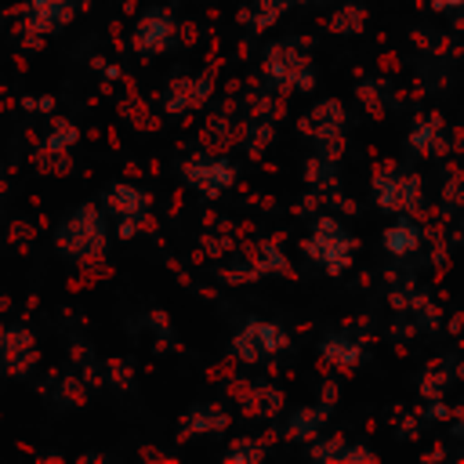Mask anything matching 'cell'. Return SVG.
Here are the masks:
<instances>
[{"label": "cell", "mask_w": 464, "mask_h": 464, "mask_svg": "<svg viewBox=\"0 0 464 464\" xmlns=\"http://www.w3.org/2000/svg\"><path fill=\"white\" fill-rule=\"evenodd\" d=\"M442 4H460V0H442Z\"/></svg>", "instance_id": "cell-1"}]
</instances>
